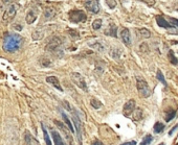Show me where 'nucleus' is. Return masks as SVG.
I'll list each match as a JSON object with an SVG mask.
<instances>
[{
  "label": "nucleus",
  "mask_w": 178,
  "mask_h": 145,
  "mask_svg": "<svg viewBox=\"0 0 178 145\" xmlns=\"http://www.w3.org/2000/svg\"><path fill=\"white\" fill-rule=\"evenodd\" d=\"M23 44V38L20 35H10L3 41L2 48L5 52H15Z\"/></svg>",
  "instance_id": "obj_1"
},
{
  "label": "nucleus",
  "mask_w": 178,
  "mask_h": 145,
  "mask_svg": "<svg viewBox=\"0 0 178 145\" xmlns=\"http://www.w3.org/2000/svg\"><path fill=\"white\" fill-rule=\"evenodd\" d=\"M136 87L138 90L139 94L145 98H148L151 95V90H150L149 86L147 84V81L145 79H143L141 77L136 78Z\"/></svg>",
  "instance_id": "obj_2"
},
{
  "label": "nucleus",
  "mask_w": 178,
  "mask_h": 145,
  "mask_svg": "<svg viewBox=\"0 0 178 145\" xmlns=\"http://www.w3.org/2000/svg\"><path fill=\"white\" fill-rule=\"evenodd\" d=\"M69 20L73 23H80V22H85L87 19V16L84 10H71L68 13Z\"/></svg>",
  "instance_id": "obj_3"
},
{
  "label": "nucleus",
  "mask_w": 178,
  "mask_h": 145,
  "mask_svg": "<svg viewBox=\"0 0 178 145\" xmlns=\"http://www.w3.org/2000/svg\"><path fill=\"white\" fill-rule=\"evenodd\" d=\"M61 44H62V40H61L59 37H54V38L47 43L46 47H45V50L48 52L56 53L57 51H59V47L61 46Z\"/></svg>",
  "instance_id": "obj_4"
},
{
  "label": "nucleus",
  "mask_w": 178,
  "mask_h": 145,
  "mask_svg": "<svg viewBox=\"0 0 178 145\" xmlns=\"http://www.w3.org/2000/svg\"><path fill=\"white\" fill-rule=\"evenodd\" d=\"M17 10H18V5L16 4V3H13L12 5H10V8L5 10L4 14H3L2 20L4 22H10V21L15 18Z\"/></svg>",
  "instance_id": "obj_5"
},
{
  "label": "nucleus",
  "mask_w": 178,
  "mask_h": 145,
  "mask_svg": "<svg viewBox=\"0 0 178 145\" xmlns=\"http://www.w3.org/2000/svg\"><path fill=\"white\" fill-rule=\"evenodd\" d=\"M71 80L73 81L74 85H76V87H79V88L82 89L83 91H87L86 81H85L84 77L80 73H76V72L71 73Z\"/></svg>",
  "instance_id": "obj_6"
},
{
  "label": "nucleus",
  "mask_w": 178,
  "mask_h": 145,
  "mask_svg": "<svg viewBox=\"0 0 178 145\" xmlns=\"http://www.w3.org/2000/svg\"><path fill=\"white\" fill-rule=\"evenodd\" d=\"M72 120H73V123H74V126H76V134H78L79 142H80V145H82V133H83V124H82V121H81V119H80V117L78 116V114H76L73 111H72Z\"/></svg>",
  "instance_id": "obj_7"
},
{
  "label": "nucleus",
  "mask_w": 178,
  "mask_h": 145,
  "mask_svg": "<svg viewBox=\"0 0 178 145\" xmlns=\"http://www.w3.org/2000/svg\"><path fill=\"white\" fill-rule=\"evenodd\" d=\"M85 8L91 12L93 14H97L99 12V0H85Z\"/></svg>",
  "instance_id": "obj_8"
},
{
  "label": "nucleus",
  "mask_w": 178,
  "mask_h": 145,
  "mask_svg": "<svg viewBox=\"0 0 178 145\" xmlns=\"http://www.w3.org/2000/svg\"><path fill=\"white\" fill-rule=\"evenodd\" d=\"M55 123L58 125V126H59V128H60L61 132L63 133V135L65 136V138H66V139H67V141H68V142H69V144H70V145H73V139H72V136H71L70 134L68 133V127H67V126H65V125L63 124L62 122H59V121H57V120H56V121H55Z\"/></svg>",
  "instance_id": "obj_9"
},
{
  "label": "nucleus",
  "mask_w": 178,
  "mask_h": 145,
  "mask_svg": "<svg viewBox=\"0 0 178 145\" xmlns=\"http://www.w3.org/2000/svg\"><path fill=\"white\" fill-rule=\"evenodd\" d=\"M135 110V101L133 99H130L129 101H127L124 106V109H123V112H124V115L125 116H129L131 115L132 113L134 112Z\"/></svg>",
  "instance_id": "obj_10"
},
{
  "label": "nucleus",
  "mask_w": 178,
  "mask_h": 145,
  "mask_svg": "<svg viewBox=\"0 0 178 145\" xmlns=\"http://www.w3.org/2000/svg\"><path fill=\"white\" fill-rule=\"evenodd\" d=\"M120 38L123 40V42L125 43V45L130 46L131 45V35L130 30L128 28H123L120 31Z\"/></svg>",
  "instance_id": "obj_11"
},
{
  "label": "nucleus",
  "mask_w": 178,
  "mask_h": 145,
  "mask_svg": "<svg viewBox=\"0 0 178 145\" xmlns=\"http://www.w3.org/2000/svg\"><path fill=\"white\" fill-rule=\"evenodd\" d=\"M46 81L48 84H50V85H52L56 89H58L59 91L63 92V89H62V87H61L60 81H59V79H58L57 76H47V77H46Z\"/></svg>",
  "instance_id": "obj_12"
},
{
  "label": "nucleus",
  "mask_w": 178,
  "mask_h": 145,
  "mask_svg": "<svg viewBox=\"0 0 178 145\" xmlns=\"http://www.w3.org/2000/svg\"><path fill=\"white\" fill-rule=\"evenodd\" d=\"M155 19H156V23L158 26H160V27H162V28H165V29H169L171 28L172 26L170 25V23L168 22L167 20H165L162 16H156L155 17Z\"/></svg>",
  "instance_id": "obj_13"
},
{
  "label": "nucleus",
  "mask_w": 178,
  "mask_h": 145,
  "mask_svg": "<svg viewBox=\"0 0 178 145\" xmlns=\"http://www.w3.org/2000/svg\"><path fill=\"white\" fill-rule=\"evenodd\" d=\"M51 137H52V140H54V143L55 145H66L64 140H63V138L61 137V135L57 130H51Z\"/></svg>",
  "instance_id": "obj_14"
},
{
  "label": "nucleus",
  "mask_w": 178,
  "mask_h": 145,
  "mask_svg": "<svg viewBox=\"0 0 178 145\" xmlns=\"http://www.w3.org/2000/svg\"><path fill=\"white\" fill-rule=\"evenodd\" d=\"M24 135H25V144L24 145H37V141L33 138L29 130H25Z\"/></svg>",
  "instance_id": "obj_15"
},
{
  "label": "nucleus",
  "mask_w": 178,
  "mask_h": 145,
  "mask_svg": "<svg viewBox=\"0 0 178 145\" xmlns=\"http://www.w3.org/2000/svg\"><path fill=\"white\" fill-rule=\"evenodd\" d=\"M36 19H37V16H36V14H35V12L33 10H31L29 13L26 14L25 20H26V23H27V24H33L35 21H36Z\"/></svg>",
  "instance_id": "obj_16"
},
{
  "label": "nucleus",
  "mask_w": 178,
  "mask_h": 145,
  "mask_svg": "<svg viewBox=\"0 0 178 145\" xmlns=\"http://www.w3.org/2000/svg\"><path fill=\"white\" fill-rule=\"evenodd\" d=\"M116 30H118V27H116L114 24H111V25L109 26V28L105 30V34L107 35V36H111V37L116 38V37H118V35H116Z\"/></svg>",
  "instance_id": "obj_17"
},
{
  "label": "nucleus",
  "mask_w": 178,
  "mask_h": 145,
  "mask_svg": "<svg viewBox=\"0 0 178 145\" xmlns=\"http://www.w3.org/2000/svg\"><path fill=\"white\" fill-rule=\"evenodd\" d=\"M61 115H62V117H63V120H64V121H65L66 125H67V127H68V128H69V130H70L71 133H73V132H74V128H73L72 124H71L70 120L68 119L67 115H66L65 113H64V112H61Z\"/></svg>",
  "instance_id": "obj_18"
},
{
  "label": "nucleus",
  "mask_w": 178,
  "mask_h": 145,
  "mask_svg": "<svg viewBox=\"0 0 178 145\" xmlns=\"http://www.w3.org/2000/svg\"><path fill=\"white\" fill-rule=\"evenodd\" d=\"M55 15H56V12L52 8H46L44 10V17L47 19V20H48V19H51Z\"/></svg>",
  "instance_id": "obj_19"
},
{
  "label": "nucleus",
  "mask_w": 178,
  "mask_h": 145,
  "mask_svg": "<svg viewBox=\"0 0 178 145\" xmlns=\"http://www.w3.org/2000/svg\"><path fill=\"white\" fill-rule=\"evenodd\" d=\"M90 104H91V106L93 108V109L95 110H99L101 106H102V102L99 100V99L97 98H91L90 99Z\"/></svg>",
  "instance_id": "obj_20"
},
{
  "label": "nucleus",
  "mask_w": 178,
  "mask_h": 145,
  "mask_svg": "<svg viewBox=\"0 0 178 145\" xmlns=\"http://www.w3.org/2000/svg\"><path fill=\"white\" fill-rule=\"evenodd\" d=\"M42 130H43V135H44V139H45V142H46V145H52L51 141H50V139H49V135H48V133H47L46 128H45V126L43 125V123H42Z\"/></svg>",
  "instance_id": "obj_21"
},
{
  "label": "nucleus",
  "mask_w": 178,
  "mask_h": 145,
  "mask_svg": "<svg viewBox=\"0 0 178 145\" xmlns=\"http://www.w3.org/2000/svg\"><path fill=\"white\" fill-rule=\"evenodd\" d=\"M163 128H165V125L162 124L161 122H156L154 125V132L156 133V134H159V133H161L162 130H163Z\"/></svg>",
  "instance_id": "obj_22"
},
{
  "label": "nucleus",
  "mask_w": 178,
  "mask_h": 145,
  "mask_svg": "<svg viewBox=\"0 0 178 145\" xmlns=\"http://www.w3.org/2000/svg\"><path fill=\"white\" fill-rule=\"evenodd\" d=\"M168 57H169V60H170L171 64H173V65H177L178 61H177V59H176L175 55H174V53H173L172 50H170V51H169V55H168Z\"/></svg>",
  "instance_id": "obj_23"
},
{
  "label": "nucleus",
  "mask_w": 178,
  "mask_h": 145,
  "mask_svg": "<svg viewBox=\"0 0 178 145\" xmlns=\"http://www.w3.org/2000/svg\"><path fill=\"white\" fill-rule=\"evenodd\" d=\"M102 20L101 19H97V20H94L93 22H92V29H94V30H97V29L101 28V26H102Z\"/></svg>",
  "instance_id": "obj_24"
},
{
  "label": "nucleus",
  "mask_w": 178,
  "mask_h": 145,
  "mask_svg": "<svg viewBox=\"0 0 178 145\" xmlns=\"http://www.w3.org/2000/svg\"><path fill=\"white\" fill-rule=\"evenodd\" d=\"M175 115H176V111L175 110H171L170 112H168L167 113V116H165V121L167 122H170L171 120L175 117Z\"/></svg>",
  "instance_id": "obj_25"
},
{
  "label": "nucleus",
  "mask_w": 178,
  "mask_h": 145,
  "mask_svg": "<svg viewBox=\"0 0 178 145\" xmlns=\"http://www.w3.org/2000/svg\"><path fill=\"white\" fill-rule=\"evenodd\" d=\"M156 77H157V79L158 80H160L162 84H163V86L165 87H167V81H165V76L162 75V73H161V71L160 70H157V74H156Z\"/></svg>",
  "instance_id": "obj_26"
},
{
  "label": "nucleus",
  "mask_w": 178,
  "mask_h": 145,
  "mask_svg": "<svg viewBox=\"0 0 178 145\" xmlns=\"http://www.w3.org/2000/svg\"><path fill=\"white\" fill-rule=\"evenodd\" d=\"M139 34L141 35V37H144V38H150L151 37V31L148 30L147 28H140L139 29Z\"/></svg>",
  "instance_id": "obj_27"
},
{
  "label": "nucleus",
  "mask_w": 178,
  "mask_h": 145,
  "mask_svg": "<svg viewBox=\"0 0 178 145\" xmlns=\"http://www.w3.org/2000/svg\"><path fill=\"white\" fill-rule=\"evenodd\" d=\"M152 140H153V137H152L151 135H148V136H146L144 139H143V141H141L140 144L141 145H148V144H150V143L152 142Z\"/></svg>",
  "instance_id": "obj_28"
},
{
  "label": "nucleus",
  "mask_w": 178,
  "mask_h": 145,
  "mask_svg": "<svg viewBox=\"0 0 178 145\" xmlns=\"http://www.w3.org/2000/svg\"><path fill=\"white\" fill-rule=\"evenodd\" d=\"M68 35H69L73 40L79 39V38H80V34H79L76 30H73V29H69V30H68Z\"/></svg>",
  "instance_id": "obj_29"
},
{
  "label": "nucleus",
  "mask_w": 178,
  "mask_h": 145,
  "mask_svg": "<svg viewBox=\"0 0 178 145\" xmlns=\"http://www.w3.org/2000/svg\"><path fill=\"white\" fill-rule=\"evenodd\" d=\"M106 3L110 8H114L116 6V1L115 0H106Z\"/></svg>",
  "instance_id": "obj_30"
},
{
  "label": "nucleus",
  "mask_w": 178,
  "mask_h": 145,
  "mask_svg": "<svg viewBox=\"0 0 178 145\" xmlns=\"http://www.w3.org/2000/svg\"><path fill=\"white\" fill-rule=\"evenodd\" d=\"M41 65L44 66V67H48V66L51 65V62L47 59H43V61H41Z\"/></svg>",
  "instance_id": "obj_31"
},
{
  "label": "nucleus",
  "mask_w": 178,
  "mask_h": 145,
  "mask_svg": "<svg viewBox=\"0 0 178 145\" xmlns=\"http://www.w3.org/2000/svg\"><path fill=\"white\" fill-rule=\"evenodd\" d=\"M170 21L172 22L173 26H176V27H178V19H176V18H170Z\"/></svg>",
  "instance_id": "obj_32"
},
{
  "label": "nucleus",
  "mask_w": 178,
  "mask_h": 145,
  "mask_svg": "<svg viewBox=\"0 0 178 145\" xmlns=\"http://www.w3.org/2000/svg\"><path fill=\"white\" fill-rule=\"evenodd\" d=\"M141 1H144V2L148 3L149 5H153V4H154V0H141Z\"/></svg>",
  "instance_id": "obj_33"
},
{
  "label": "nucleus",
  "mask_w": 178,
  "mask_h": 145,
  "mask_svg": "<svg viewBox=\"0 0 178 145\" xmlns=\"http://www.w3.org/2000/svg\"><path fill=\"white\" fill-rule=\"evenodd\" d=\"M122 145H136V141H130V142L123 143Z\"/></svg>",
  "instance_id": "obj_34"
},
{
  "label": "nucleus",
  "mask_w": 178,
  "mask_h": 145,
  "mask_svg": "<svg viewBox=\"0 0 178 145\" xmlns=\"http://www.w3.org/2000/svg\"><path fill=\"white\" fill-rule=\"evenodd\" d=\"M14 28L15 29H17V30H22V27H21V25L20 24H15V25H14Z\"/></svg>",
  "instance_id": "obj_35"
},
{
  "label": "nucleus",
  "mask_w": 178,
  "mask_h": 145,
  "mask_svg": "<svg viewBox=\"0 0 178 145\" xmlns=\"http://www.w3.org/2000/svg\"><path fill=\"white\" fill-rule=\"evenodd\" d=\"M177 128H178V125H176V126H174V127H173L172 130H171L170 132H169V135H170V136H172V134H173V133H174V132H175V130H177Z\"/></svg>",
  "instance_id": "obj_36"
},
{
  "label": "nucleus",
  "mask_w": 178,
  "mask_h": 145,
  "mask_svg": "<svg viewBox=\"0 0 178 145\" xmlns=\"http://www.w3.org/2000/svg\"><path fill=\"white\" fill-rule=\"evenodd\" d=\"M92 145H104L103 144L102 142H101V141H93V142H92Z\"/></svg>",
  "instance_id": "obj_37"
},
{
  "label": "nucleus",
  "mask_w": 178,
  "mask_h": 145,
  "mask_svg": "<svg viewBox=\"0 0 178 145\" xmlns=\"http://www.w3.org/2000/svg\"><path fill=\"white\" fill-rule=\"evenodd\" d=\"M137 112H138V113H139V112H140V109L137 110ZM137 117H138V115H136V116H134V118H135V119L137 120Z\"/></svg>",
  "instance_id": "obj_38"
},
{
  "label": "nucleus",
  "mask_w": 178,
  "mask_h": 145,
  "mask_svg": "<svg viewBox=\"0 0 178 145\" xmlns=\"http://www.w3.org/2000/svg\"><path fill=\"white\" fill-rule=\"evenodd\" d=\"M160 145H165V143H161V144H160Z\"/></svg>",
  "instance_id": "obj_39"
}]
</instances>
